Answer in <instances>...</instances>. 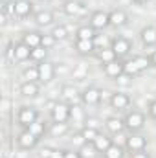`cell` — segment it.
<instances>
[{"label":"cell","mask_w":156,"mask_h":158,"mask_svg":"<svg viewBox=\"0 0 156 158\" xmlns=\"http://www.w3.org/2000/svg\"><path fill=\"white\" fill-rule=\"evenodd\" d=\"M149 66H151V59H149V57H145V55L132 57V59L125 61V76L136 77V76L143 74V72H145Z\"/></svg>","instance_id":"obj_1"},{"label":"cell","mask_w":156,"mask_h":158,"mask_svg":"<svg viewBox=\"0 0 156 158\" xmlns=\"http://www.w3.org/2000/svg\"><path fill=\"white\" fill-rule=\"evenodd\" d=\"M7 57L11 61H28V59H31V48L20 40L18 44H11L7 48Z\"/></svg>","instance_id":"obj_2"},{"label":"cell","mask_w":156,"mask_h":158,"mask_svg":"<svg viewBox=\"0 0 156 158\" xmlns=\"http://www.w3.org/2000/svg\"><path fill=\"white\" fill-rule=\"evenodd\" d=\"M123 121H125V129H129L130 132H138L145 125V114L140 112V110H132V112H129L125 116Z\"/></svg>","instance_id":"obj_3"},{"label":"cell","mask_w":156,"mask_h":158,"mask_svg":"<svg viewBox=\"0 0 156 158\" xmlns=\"http://www.w3.org/2000/svg\"><path fill=\"white\" fill-rule=\"evenodd\" d=\"M72 116V107L68 103H55L51 109V119L53 123H68Z\"/></svg>","instance_id":"obj_4"},{"label":"cell","mask_w":156,"mask_h":158,"mask_svg":"<svg viewBox=\"0 0 156 158\" xmlns=\"http://www.w3.org/2000/svg\"><path fill=\"white\" fill-rule=\"evenodd\" d=\"M39 119V112H37V109H33V107H20V110H18V114H17V121L24 127V129H28L31 123H35Z\"/></svg>","instance_id":"obj_5"},{"label":"cell","mask_w":156,"mask_h":158,"mask_svg":"<svg viewBox=\"0 0 156 158\" xmlns=\"http://www.w3.org/2000/svg\"><path fill=\"white\" fill-rule=\"evenodd\" d=\"M112 50H114V53H116L117 59H123V57H127L129 53H130V48H132V44H130V40L125 39V37H121V35H117L112 39V46H110Z\"/></svg>","instance_id":"obj_6"},{"label":"cell","mask_w":156,"mask_h":158,"mask_svg":"<svg viewBox=\"0 0 156 158\" xmlns=\"http://www.w3.org/2000/svg\"><path fill=\"white\" fill-rule=\"evenodd\" d=\"M40 142V138H37L31 131H28V129H24L18 136H17V143H18V147H22V149H35L37 147V143Z\"/></svg>","instance_id":"obj_7"},{"label":"cell","mask_w":156,"mask_h":158,"mask_svg":"<svg viewBox=\"0 0 156 158\" xmlns=\"http://www.w3.org/2000/svg\"><path fill=\"white\" fill-rule=\"evenodd\" d=\"M125 145H127V149H129L130 153L145 151V147H147V138H145V136H142V134H136V132H132V134L127 138Z\"/></svg>","instance_id":"obj_8"},{"label":"cell","mask_w":156,"mask_h":158,"mask_svg":"<svg viewBox=\"0 0 156 158\" xmlns=\"http://www.w3.org/2000/svg\"><path fill=\"white\" fill-rule=\"evenodd\" d=\"M90 26L94 30H105L107 26H110V15L107 11H94L90 15Z\"/></svg>","instance_id":"obj_9"},{"label":"cell","mask_w":156,"mask_h":158,"mask_svg":"<svg viewBox=\"0 0 156 158\" xmlns=\"http://www.w3.org/2000/svg\"><path fill=\"white\" fill-rule=\"evenodd\" d=\"M40 158H81L79 151H59L51 147H44L40 151Z\"/></svg>","instance_id":"obj_10"},{"label":"cell","mask_w":156,"mask_h":158,"mask_svg":"<svg viewBox=\"0 0 156 158\" xmlns=\"http://www.w3.org/2000/svg\"><path fill=\"white\" fill-rule=\"evenodd\" d=\"M103 70H105V76H107V77L117 79V77H121V76L125 74V63H121L119 59H116V61H112V63L105 64V66H103Z\"/></svg>","instance_id":"obj_11"},{"label":"cell","mask_w":156,"mask_h":158,"mask_svg":"<svg viewBox=\"0 0 156 158\" xmlns=\"http://www.w3.org/2000/svg\"><path fill=\"white\" fill-rule=\"evenodd\" d=\"M37 68H39V81L40 83H50L53 76H55V66H53V63H50V61H42L37 64Z\"/></svg>","instance_id":"obj_12"},{"label":"cell","mask_w":156,"mask_h":158,"mask_svg":"<svg viewBox=\"0 0 156 158\" xmlns=\"http://www.w3.org/2000/svg\"><path fill=\"white\" fill-rule=\"evenodd\" d=\"M81 99H83L84 105L94 107V105H97V103L101 101V90L96 88V86H88V88L81 94Z\"/></svg>","instance_id":"obj_13"},{"label":"cell","mask_w":156,"mask_h":158,"mask_svg":"<svg viewBox=\"0 0 156 158\" xmlns=\"http://www.w3.org/2000/svg\"><path fill=\"white\" fill-rule=\"evenodd\" d=\"M110 107H112L114 110H125V109H129V107H130V98H129V94H125V92H116V94H112V98H110Z\"/></svg>","instance_id":"obj_14"},{"label":"cell","mask_w":156,"mask_h":158,"mask_svg":"<svg viewBox=\"0 0 156 158\" xmlns=\"http://www.w3.org/2000/svg\"><path fill=\"white\" fill-rule=\"evenodd\" d=\"M33 13V4L30 0H15V17L26 19Z\"/></svg>","instance_id":"obj_15"},{"label":"cell","mask_w":156,"mask_h":158,"mask_svg":"<svg viewBox=\"0 0 156 158\" xmlns=\"http://www.w3.org/2000/svg\"><path fill=\"white\" fill-rule=\"evenodd\" d=\"M109 15H110V26H114V28H123L129 22V15L123 9H114Z\"/></svg>","instance_id":"obj_16"},{"label":"cell","mask_w":156,"mask_h":158,"mask_svg":"<svg viewBox=\"0 0 156 158\" xmlns=\"http://www.w3.org/2000/svg\"><path fill=\"white\" fill-rule=\"evenodd\" d=\"M22 42L26 46H30L31 50L39 48V46H42V33H39V31H26L22 35Z\"/></svg>","instance_id":"obj_17"},{"label":"cell","mask_w":156,"mask_h":158,"mask_svg":"<svg viewBox=\"0 0 156 158\" xmlns=\"http://www.w3.org/2000/svg\"><path fill=\"white\" fill-rule=\"evenodd\" d=\"M63 11L66 15H81V13H84V4L77 2V0H66L63 6Z\"/></svg>","instance_id":"obj_18"},{"label":"cell","mask_w":156,"mask_h":158,"mask_svg":"<svg viewBox=\"0 0 156 158\" xmlns=\"http://www.w3.org/2000/svg\"><path fill=\"white\" fill-rule=\"evenodd\" d=\"M140 39L143 42V46H154L156 44V28L154 26H147L142 30Z\"/></svg>","instance_id":"obj_19"},{"label":"cell","mask_w":156,"mask_h":158,"mask_svg":"<svg viewBox=\"0 0 156 158\" xmlns=\"http://www.w3.org/2000/svg\"><path fill=\"white\" fill-rule=\"evenodd\" d=\"M76 50H77V53H81V55H88V53H92L94 50H96V42H94V39L90 40H79L76 39Z\"/></svg>","instance_id":"obj_20"},{"label":"cell","mask_w":156,"mask_h":158,"mask_svg":"<svg viewBox=\"0 0 156 158\" xmlns=\"http://www.w3.org/2000/svg\"><path fill=\"white\" fill-rule=\"evenodd\" d=\"M20 94L26 96V98H35L39 94V85L37 81H24L20 85Z\"/></svg>","instance_id":"obj_21"},{"label":"cell","mask_w":156,"mask_h":158,"mask_svg":"<svg viewBox=\"0 0 156 158\" xmlns=\"http://www.w3.org/2000/svg\"><path fill=\"white\" fill-rule=\"evenodd\" d=\"M92 143L96 145L97 153H101V155H103V153L112 145V138H110V136H107V134H101V132H99V134H97V138H96Z\"/></svg>","instance_id":"obj_22"},{"label":"cell","mask_w":156,"mask_h":158,"mask_svg":"<svg viewBox=\"0 0 156 158\" xmlns=\"http://www.w3.org/2000/svg\"><path fill=\"white\" fill-rule=\"evenodd\" d=\"M105 127L109 129V132H112V134H119V132L125 129V121L119 119V118H107Z\"/></svg>","instance_id":"obj_23"},{"label":"cell","mask_w":156,"mask_h":158,"mask_svg":"<svg viewBox=\"0 0 156 158\" xmlns=\"http://www.w3.org/2000/svg\"><path fill=\"white\" fill-rule=\"evenodd\" d=\"M96 37V30L88 24V26H81L77 28V31H76V39L79 40H90Z\"/></svg>","instance_id":"obj_24"},{"label":"cell","mask_w":156,"mask_h":158,"mask_svg":"<svg viewBox=\"0 0 156 158\" xmlns=\"http://www.w3.org/2000/svg\"><path fill=\"white\" fill-rule=\"evenodd\" d=\"M97 59L103 63V66L105 64H109V63H112V61H116V53H114V50L112 48H103V50H99L97 52Z\"/></svg>","instance_id":"obj_25"},{"label":"cell","mask_w":156,"mask_h":158,"mask_svg":"<svg viewBox=\"0 0 156 158\" xmlns=\"http://www.w3.org/2000/svg\"><path fill=\"white\" fill-rule=\"evenodd\" d=\"M79 155H81V158H96L97 156V149H96V145L92 142H84L83 147L79 149Z\"/></svg>","instance_id":"obj_26"},{"label":"cell","mask_w":156,"mask_h":158,"mask_svg":"<svg viewBox=\"0 0 156 158\" xmlns=\"http://www.w3.org/2000/svg\"><path fill=\"white\" fill-rule=\"evenodd\" d=\"M28 131H31L37 138H42L44 134H46V131H48V127H46V121H42V119H37L35 123H31L30 127H28Z\"/></svg>","instance_id":"obj_27"},{"label":"cell","mask_w":156,"mask_h":158,"mask_svg":"<svg viewBox=\"0 0 156 158\" xmlns=\"http://www.w3.org/2000/svg\"><path fill=\"white\" fill-rule=\"evenodd\" d=\"M125 153H123V147L117 145V143H112L105 153H103V158H123Z\"/></svg>","instance_id":"obj_28"},{"label":"cell","mask_w":156,"mask_h":158,"mask_svg":"<svg viewBox=\"0 0 156 158\" xmlns=\"http://www.w3.org/2000/svg\"><path fill=\"white\" fill-rule=\"evenodd\" d=\"M35 22L39 26H50L53 22V15L50 11H39V13H35Z\"/></svg>","instance_id":"obj_29"},{"label":"cell","mask_w":156,"mask_h":158,"mask_svg":"<svg viewBox=\"0 0 156 158\" xmlns=\"http://www.w3.org/2000/svg\"><path fill=\"white\" fill-rule=\"evenodd\" d=\"M97 134H99V131H97L96 127H88V125L81 131V138H83L84 142H94V140L97 138Z\"/></svg>","instance_id":"obj_30"},{"label":"cell","mask_w":156,"mask_h":158,"mask_svg":"<svg viewBox=\"0 0 156 158\" xmlns=\"http://www.w3.org/2000/svg\"><path fill=\"white\" fill-rule=\"evenodd\" d=\"M46 53H48V50H46L44 46L33 48V50H31V61H35V63L39 64L42 61H46Z\"/></svg>","instance_id":"obj_31"},{"label":"cell","mask_w":156,"mask_h":158,"mask_svg":"<svg viewBox=\"0 0 156 158\" xmlns=\"http://www.w3.org/2000/svg\"><path fill=\"white\" fill-rule=\"evenodd\" d=\"M24 79L26 81H39V68H37V64L35 66H28L24 70Z\"/></svg>","instance_id":"obj_32"},{"label":"cell","mask_w":156,"mask_h":158,"mask_svg":"<svg viewBox=\"0 0 156 158\" xmlns=\"http://www.w3.org/2000/svg\"><path fill=\"white\" fill-rule=\"evenodd\" d=\"M51 35L55 37V39H66V35H68V30L64 28V26H55L53 28V31H51Z\"/></svg>","instance_id":"obj_33"},{"label":"cell","mask_w":156,"mask_h":158,"mask_svg":"<svg viewBox=\"0 0 156 158\" xmlns=\"http://www.w3.org/2000/svg\"><path fill=\"white\" fill-rule=\"evenodd\" d=\"M55 42H57V39H55L51 33H48V35H42V46H44L46 50L53 48V46H55Z\"/></svg>","instance_id":"obj_34"},{"label":"cell","mask_w":156,"mask_h":158,"mask_svg":"<svg viewBox=\"0 0 156 158\" xmlns=\"http://www.w3.org/2000/svg\"><path fill=\"white\" fill-rule=\"evenodd\" d=\"M66 131H68V125L66 123H53V129H51L53 134H64Z\"/></svg>","instance_id":"obj_35"},{"label":"cell","mask_w":156,"mask_h":158,"mask_svg":"<svg viewBox=\"0 0 156 158\" xmlns=\"http://www.w3.org/2000/svg\"><path fill=\"white\" fill-rule=\"evenodd\" d=\"M76 94H77L76 88H72V86H63V96H64L66 99H72Z\"/></svg>","instance_id":"obj_36"},{"label":"cell","mask_w":156,"mask_h":158,"mask_svg":"<svg viewBox=\"0 0 156 158\" xmlns=\"http://www.w3.org/2000/svg\"><path fill=\"white\" fill-rule=\"evenodd\" d=\"M147 110H149V116L156 119V99H154V101H151V105H149V109H147Z\"/></svg>","instance_id":"obj_37"},{"label":"cell","mask_w":156,"mask_h":158,"mask_svg":"<svg viewBox=\"0 0 156 158\" xmlns=\"http://www.w3.org/2000/svg\"><path fill=\"white\" fill-rule=\"evenodd\" d=\"M130 158H149L145 151H138V153H130Z\"/></svg>","instance_id":"obj_38"},{"label":"cell","mask_w":156,"mask_h":158,"mask_svg":"<svg viewBox=\"0 0 156 158\" xmlns=\"http://www.w3.org/2000/svg\"><path fill=\"white\" fill-rule=\"evenodd\" d=\"M149 59H151V64H153V66H156V50L153 52V55H151Z\"/></svg>","instance_id":"obj_39"},{"label":"cell","mask_w":156,"mask_h":158,"mask_svg":"<svg viewBox=\"0 0 156 158\" xmlns=\"http://www.w3.org/2000/svg\"><path fill=\"white\" fill-rule=\"evenodd\" d=\"M134 4H145V2H149V0H132Z\"/></svg>","instance_id":"obj_40"},{"label":"cell","mask_w":156,"mask_h":158,"mask_svg":"<svg viewBox=\"0 0 156 158\" xmlns=\"http://www.w3.org/2000/svg\"><path fill=\"white\" fill-rule=\"evenodd\" d=\"M4 2H7V0H2V4H4Z\"/></svg>","instance_id":"obj_41"}]
</instances>
